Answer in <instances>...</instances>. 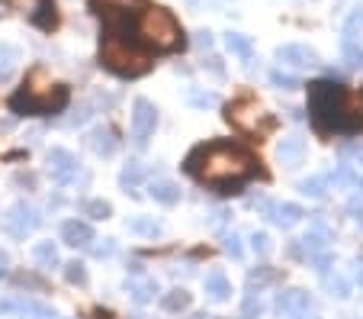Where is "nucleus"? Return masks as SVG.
<instances>
[{
	"mask_svg": "<svg viewBox=\"0 0 363 319\" xmlns=\"http://www.w3.org/2000/svg\"><path fill=\"white\" fill-rule=\"evenodd\" d=\"M184 168L199 184H209L222 194H232V188H245L257 174V158L238 142H209V146L193 148L186 155Z\"/></svg>",
	"mask_w": 363,
	"mask_h": 319,
	"instance_id": "obj_1",
	"label": "nucleus"
},
{
	"mask_svg": "<svg viewBox=\"0 0 363 319\" xmlns=\"http://www.w3.org/2000/svg\"><path fill=\"white\" fill-rule=\"evenodd\" d=\"M308 117L318 132H350L363 129V90H347L335 81L308 84Z\"/></svg>",
	"mask_w": 363,
	"mask_h": 319,
	"instance_id": "obj_2",
	"label": "nucleus"
},
{
	"mask_svg": "<svg viewBox=\"0 0 363 319\" xmlns=\"http://www.w3.org/2000/svg\"><path fill=\"white\" fill-rule=\"evenodd\" d=\"M100 65L119 77H138L151 68V58L125 39V29H106L100 42Z\"/></svg>",
	"mask_w": 363,
	"mask_h": 319,
	"instance_id": "obj_3",
	"label": "nucleus"
},
{
	"mask_svg": "<svg viewBox=\"0 0 363 319\" xmlns=\"http://www.w3.org/2000/svg\"><path fill=\"white\" fill-rule=\"evenodd\" d=\"M135 36L155 52H177L184 45V29L174 20L171 10L164 7H148L135 20Z\"/></svg>",
	"mask_w": 363,
	"mask_h": 319,
	"instance_id": "obj_4",
	"label": "nucleus"
},
{
	"mask_svg": "<svg viewBox=\"0 0 363 319\" xmlns=\"http://www.w3.org/2000/svg\"><path fill=\"white\" fill-rule=\"evenodd\" d=\"M71 94L65 84H42L35 87L33 77L23 84V90H16L13 97H10V110L20 113V117H35V113H62L68 107Z\"/></svg>",
	"mask_w": 363,
	"mask_h": 319,
	"instance_id": "obj_5",
	"label": "nucleus"
},
{
	"mask_svg": "<svg viewBox=\"0 0 363 319\" xmlns=\"http://www.w3.org/2000/svg\"><path fill=\"white\" fill-rule=\"evenodd\" d=\"M155 129H158V107L151 104L148 97H138L132 104V142L138 148H145L148 139L155 136Z\"/></svg>",
	"mask_w": 363,
	"mask_h": 319,
	"instance_id": "obj_6",
	"label": "nucleus"
},
{
	"mask_svg": "<svg viewBox=\"0 0 363 319\" xmlns=\"http://www.w3.org/2000/svg\"><path fill=\"white\" fill-rule=\"evenodd\" d=\"M4 226H7V232L13 239H26L29 232H35L42 226V213L33 207V203L16 200L13 207L7 210V216H4Z\"/></svg>",
	"mask_w": 363,
	"mask_h": 319,
	"instance_id": "obj_7",
	"label": "nucleus"
},
{
	"mask_svg": "<svg viewBox=\"0 0 363 319\" xmlns=\"http://www.w3.org/2000/svg\"><path fill=\"white\" fill-rule=\"evenodd\" d=\"M45 171L55 184H71V180L81 174V161H77V155L68 152V148H52V152L45 155Z\"/></svg>",
	"mask_w": 363,
	"mask_h": 319,
	"instance_id": "obj_8",
	"label": "nucleus"
},
{
	"mask_svg": "<svg viewBox=\"0 0 363 319\" xmlns=\"http://www.w3.org/2000/svg\"><path fill=\"white\" fill-rule=\"evenodd\" d=\"M0 313L23 316V319H58V313L52 306L39 303V300H26V297H0Z\"/></svg>",
	"mask_w": 363,
	"mask_h": 319,
	"instance_id": "obj_9",
	"label": "nucleus"
},
{
	"mask_svg": "<svg viewBox=\"0 0 363 319\" xmlns=\"http://www.w3.org/2000/svg\"><path fill=\"white\" fill-rule=\"evenodd\" d=\"M315 306V300H312V293L302 291V287H289V291L277 293L274 300V310L280 313V316H293V313H308Z\"/></svg>",
	"mask_w": 363,
	"mask_h": 319,
	"instance_id": "obj_10",
	"label": "nucleus"
},
{
	"mask_svg": "<svg viewBox=\"0 0 363 319\" xmlns=\"http://www.w3.org/2000/svg\"><path fill=\"white\" fill-rule=\"evenodd\" d=\"M277 58H280L283 65H293V68H318V52L308 49V45H299V42L280 45Z\"/></svg>",
	"mask_w": 363,
	"mask_h": 319,
	"instance_id": "obj_11",
	"label": "nucleus"
},
{
	"mask_svg": "<svg viewBox=\"0 0 363 319\" xmlns=\"http://www.w3.org/2000/svg\"><path fill=\"white\" fill-rule=\"evenodd\" d=\"M62 242L65 245H74V249L90 245V242H94V226H90V222H84V220L62 222Z\"/></svg>",
	"mask_w": 363,
	"mask_h": 319,
	"instance_id": "obj_12",
	"label": "nucleus"
},
{
	"mask_svg": "<svg viewBox=\"0 0 363 319\" xmlns=\"http://www.w3.org/2000/svg\"><path fill=\"white\" fill-rule=\"evenodd\" d=\"M203 291H206V297L209 300H216V303H225L228 297H232V281L225 278V271H209L203 278Z\"/></svg>",
	"mask_w": 363,
	"mask_h": 319,
	"instance_id": "obj_13",
	"label": "nucleus"
},
{
	"mask_svg": "<svg viewBox=\"0 0 363 319\" xmlns=\"http://www.w3.org/2000/svg\"><path fill=\"white\" fill-rule=\"evenodd\" d=\"M277 158L286 168L302 165V158H306V139H302V136H286V139L277 146Z\"/></svg>",
	"mask_w": 363,
	"mask_h": 319,
	"instance_id": "obj_14",
	"label": "nucleus"
},
{
	"mask_svg": "<svg viewBox=\"0 0 363 319\" xmlns=\"http://www.w3.org/2000/svg\"><path fill=\"white\" fill-rule=\"evenodd\" d=\"M148 197L155 203H164V207H174L180 203V184L171 178H161V180H151L148 184Z\"/></svg>",
	"mask_w": 363,
	"mask_h": 319,
	"instance_id": "obj_15",
	"label": "nucleus"
},
{
	"mask_svg": "<svg viewBox=\"0 0 363 319\" xmlns=\"http://www.w3.org/2000/svg\"><path fill=\"white\" fill-rule=\"evenodd\" d=\"M87 146L94 148L96 155H103V158H110V155L119 148V139H116V132H113L110 126H96V129L87 136Z\"/></svg>",
	"mask_w": 363,
	"mask_h": 319,
	"instance_id": "obj_16",
	"label": "nucleus"
},
{
	"mask_svg": "<svg viewBox=\"0 0 363 319\" xmlns=\"http://www.w3.org/2000/svg\"><path fill=\"white\" fill-rule=\"evenodd\" d=\"M267 216L277 222V226L289 229V226H296V222L306 216V210H302L299 203H270V207H267Z\"/></svg>",
	"mask_w": 363,
	"mask_h": 319,
	"instance_id": "obj_17",
	"label": "nucleus"
},
{
	"mask_svg": "<svg viewBox=\"0 0 363 319\" xmlns=\"http://www.w3.org/2000/svg\"><path fill=\"white\" fill-rule=\"evenodd\" d=\"M29 20H33V26H39L42 33H52V29L58 26V7H55V0H39V7L29 13Z\"/></svg>",
	"mask_w": 363,
	"mask_h": 319,
	"instance_id": "obj_18",
	"label": "nucleus"
},
{
	"mask_svg": "<svg viewBox=\"0 0 363 319\" xmlns=\"http://www.w3.org/2000/svg\"><path fill=\"white\" fill-rule=\"evenodd\" d=\"M299 242H302V252H306V258H315V255H322V252H328V229L315 226V229H308L306 236L299 239Z\"/></svg>",
	"mask_w": 363,
	"mask_h": 319,
	"instance_id": "obj_19",
	"label": "nucleus"
},
{
	"mask_svg": "<svg viewBox=\"0 0 363 319\" xmlns=\"http://www.w3.org/2000/svg\"><path fill=\"white\" fill-rule=\"evenodd\" d=\"M125 229L132 232V236H145V239H158L161 232H164V226H161L155 216H135V220L125 222Z\"/></svg>",
	"mask_w": 363,
	"mask_h": 319,
	"instance_id": "obj_20",
	"label": "nucleus"
},
{
	"mask_svg": "<svg viewBox=\"0 0 363 319\" xmlns=\"http://www.w3.org/2000/svg\"><path fill=\"white\" fill-rule=\"evenodd\" d=\"M155 293H158V281L155 278H132L129 281V297L135 300V303H151V300H155Z\"/></svg>",
	"mask_w": 363,
	"mask_h": 319,
	"instance_id": "obj_21",
	"label": "nucleus"
},
{
	"mask_svg": "<svg viewBox=\"0 0 363 319\" xmlns=\"http://www.w3.org/2000/svg\"><path fill=\"white\" fill-rule=\"evenodd\" d=\"M225 49L232 52L235 58H241V62H251V55H254L251 39H247L245 33H232V29L225 33Z\"/></svg>",
	"mask_w": 363,
	"mask_h": 319,
	"instance_id": "obj_22",
	"label": "nucleus"
},
{
	"mask_svg": "<svg viewBox=\"0 0 363 319\" xmlns=\"http://www.w3.org/2000/svg\"><path fill=\"white\" fill-rule=\"evenodd\" d=\"M33 258H35V264H39V268H58V264H62V255H58V249H55V242H52V239L35 242L33 245Z\"/></svg>",
	"mask_w": 363,
	"mask_h": 319,
	"instance_id": "obj_23",
	"label": "nucleus"
},
{
	"mask_svg": "<svg viewBox=\"0 0 363 319\" xmlns=\"http://www.w3.org/2000/svg\"><path fill=\"white\" fill-rule=\"evenodd\" d=\"M190 303H193V293L184 291V287H177V291H167L164 297H161V310H167V313L190 310Z\"/></svg>",
	"mask_w": 363,
	"mask_h": 319,
	"instance_id": "obj_24",
	"label": "nucleus"
},
{
	"mask_svg": "<svg viewBox=\"0 0 363 319\" xmlns=\"http://www.w3.org/2000/svg\"><path fill=\"white\" fill-rule=\"evenodd\" d=\"M20 65V49L16 45H0V84H7Z\"/></svg>",
	"mask_w": 363,
	"mask_h": 319,
	"instance_id": "obj_25",
	"label": "nucleus"
},
{
	"mask_svg": "<svg viewBox=\"0 0 363 319\" xmlns=\"http://www.w3.org/2000/svg\"><path fill=\"white\" fill-rule=\"evenodd\" d=\"M142 178H145V165L129 161V165L119 171V188H123V190H135L138 184H142Z\"/></svg>",
	"mask_w": 363,
	"mask_h": 319,
	"instance_id": "obj_26",
	"label": "nucleus"
},
{
	"mask_svg": "<svg viewBox=\"0 0 363 319\" xmlns=\"http://www.w3.org/2000/svg\"><path fill=\"white\" fill-rule=\"evenodd\" d=\"M81 213L90 216V220H110L113 216V207L106 200H100V197H94V200H84L81 203Z\"/></svg>",
	"mask_w": 363,
	"mask_h": 319,
	"instance_id": "obj_27",
	"label": "nucleus"
},
{
	"mask_svg": "<svg viewBox=\"0 0 363 319\" xmlns=\"http://www.w3.org/2000/svg\"><path fill=\"white\" fill-rule=\"evenodd\" d=\"M299 190L306 197H312V200H322L325 190H328V178H322V174H315V178H306L299 184Z\"/></svg>",
	"mask_w": 363,
	"mask_h": 319,
	"instance_id": "obj_28",
	"label": "nucleus"
},
{
	"mask_svg": "<svg viewBox=\"0 0 363 319\" xmlns=\"http://www.w3.org/2000/svg\"><path fill=\"white\" fill-rule=\"evenodd\" d=\"M270 84H274L277 90H299V87H302L299 77L289 75V71H283V68H274V71H270Z\"/></svg>",
	"mask_w": 363,
	"mask_h": 319,
	"instance_id": "obj_29",
	"label": "nucleus"
},
{
	"mask_svg": "<svg viewBox=\"0 0 363 319\" xmlns=\"http://www.w3.org/2000/svg\"><path fill=\"white\" fill-rule=\"evenodd\" d=\"M90 117H94V107H90V104H81L74 113H71V117H62V119H58V126H65V129H74V126H84V123H87Z\"/></svg>",
	"mask_w": 363,
	"mask_h": 319,
	"instance_id": "obj_30",
	"label": "nucleus"
},
{
	"mask_svg": "<svg viewBox=\"0 0 363 319\" xmlns=\"http://www.w3.org/2000/svg\"><path fill=\"white\" fill-rule=\"evenodd\" d=\"M274 281H277V271H274V268H267V264H264V268H257V271H251V274H247V284H251V291H254V287H257V291H261V287L274 284Z\"/></svg>",
	"mask_w": 363,
	"mask_h": 319,
	"instance_id": "obj_31",
	"label": "nucleus"
},
{
	"mask_svg": "<svg viewBox=\"0 0 363 319\" xmlns=\"http://www.w3.org/2000/svg\"><path fill=\"white\" fill-rule=\"evenodd\" d=\"M341 52H344V62H347L350 68H363V49L357 45L354 39H344Z\"/></svg>",
	"mask_w": 363,
	"mask_h": 319,
	"instance_id": "obj_32",
	"label": "nucleus"
},
{
	"mask_svg": "<svg viewBox=\"0 0 363 319\" xmlns=\"http://www.w3.org/2000/svg\"><path fill=\"white\" fill-rule=\"evenodd\" d=\"M65 281H68V284H77V287L87 284V271H84V264L81 261H68V264H65Z\"/></svg>",
	"mask_w": 363,
	"mask_h": 319,
	"instance_id": "obj_33",
	"label": "nucleus"
},
{
	"mask_svg": "<svg viewBox=\"0 0 363 319\" xmlns=\"http://www.w3.org/2000/svg\"><path fill=\"white\" fill-rule=\"evenodd\" d=\"M222 249H225V255L235 258V261H241V258H245V249H241L238 232H225V239H222Z\"/></svg>",
	"mask_w": 363,
	"mask_h": 319,
	"instance_id": "obj_34",
	"label": "nucleus"
},
{
	"mask_svg": "<svg viewBox=\"0 0 363 319\" xmlns=\"http://www.w3.org/2000/svg\"><path fill=\"white\" fill-rule=\"evenodd\" d=\"M360 33H363V10H354L350 13V20H347V26H344V39H360Z\"/></svg>",
	"mask_w": 363,
	"mask_h": 319,
	"instance_id": "obj_35",
	"label": "nucleus"
},
{
	"mask_svg": "<svg viewBox=\"0 0 363 319\" xmlns=\"http://www.w3.org/2000/svg\"><path fill=\"white\" fill-rule=\"evenodd\" d=\"M261 313H264L261 297H257V293H247V297H245V306H241V316H245V319H257Z\"/></svg>",
	"mask_w": 363,
	"mask_h": 319,
	"instance_id": "obj_36",
	"label": "nucleus"
},
{
	"mask_svg": "<svg viewBox=\"0 0 363 319\" xmlns=\"http://www.w3.org/2000/svg\"><path fill=\"white\" fill-rule=\"evenodd\" d=\"M251 249H254V255H270V249H274V242H270V236L267 232H254L251 236Z\"/></svg>",
	"mask_w": 363,
	"mask_h": 319,
	"instance_id": "obj_37",
	"label": "nucleus"
},
{
	"mask_svg": "<svg viewBox=\"0 0 363 319\" xmlns=\"http://www.w3.org/2000/svg\"><path fill=\"white\" fill-rule=\"evenodd\" d=\"M190 104L193 107H216L219 97H216L213 90H190Z\"/></svg>",
	"mask_w": 363,
	"mask_h": 319,
	"instance_id": "obj_38",
	"label": "nucleus"
},
{
	"mask_svg": "<svg viewBox=\"0 0 363 319\" xmlns=\"http://www.w3.org/2000/svg\"><path fill=\"white\" fill-rule=\"evenodd\" d=\"M113 252H116V242H113V239H103V242H90V255L94 258H110Z\"/></svg>",
	"mask_w": 363,
	"mask_h": 319,
	"instance_id": "obj_39",
	"label": "nucleus"
},
{
	"mask_svg": "<svg viewBox=\"0 0 363 319\" xmlns=\"http://www.w3.org/2000/svg\"><path fill=\"white\" fill-rule=\"evenodd\" d=\"M325 284H328V291L335 293V297H350V284L344 278H325Z\"/></svg>",
	"mask_w": 363,
	"mask_h": 319,
	"instance_id": "obj_40",
	"label": "nucleus"
},
{
	"mask_svg": "<svg viewBox=\"0 0 363 319\" xmlns=\"http://www.w3.org/2000/svg\"><path fill=\"white\" fill-rule=\"evenodd\" d=\"M13 184H16V188L35 190V174H33V171H16V174H13Z\"/></svg>",
	"mask_w": 363,
	"mask_h": 319,
	"instance_id": "obj_41",
	"label": "nucleus"
},
{
	"mask_svg": "<svg viewBox=\"0 0 363 319\" xmlns=\"http://www.w3.org/2000/svg\"><path fill=\"white\" fill-rule=\"evenodd\" d=\"M16 284H26V287H42V281H35L33 274H16Z\"/></svg>",
	"mask_w": 363,
	"mask_h": 319,
	"instance_id": "obj_42",
	"label": "nucleus"
},
{
	"mask_svg": "<svg viewBox=\"0 0 363 319\" xmlns=\"http://www.w3.org/2000/svg\"><path fill=\"white\" fill-rule=\"evenodd\" d=\"M350 213H354V220L363 226V200H354V203H350Z\"/></svg>",
	"mask_w": 363,
	"mask_h": 319,
	"instance_id": "obj_43",
	"label": "nucleus"
},
{
	"mask_svg": "<svg viewBox=\"0 0 363 319\" xmlns=\"http://www.w3.org/2000/svg\"><path fill=\"white\" fill-rule=\"evenodd\" d=\"M347 155L357 161V165H363V146H350V148H347Z\"/></svg>",
	"mask_w": 363,
	"mask_h": 319,
	"instance_id": "obj_44",
	"label": "nucleus"
},
{
	"mask_svg": "<svg viewBox=\"0 0 363 319\" xmlns=\"http://www.w3.org/2000/svg\"><path fill=\"white\" fill-rule=\"evenodd\" d=\"M196 42L203 49H209V45H213V33H196Z\"/></svg>",
	"mask_w": 363,
	"mask_h": 319,
	"instance_id": "obj_45",
	"label": "nucleus"
},
{
	"mask_svg": "<svg viewBox=\"0 0 363 319\" xmlns=\"http://www.w3.org/2000/svg\"><path fill=\"white\" fill-rule=\"evenodd\" d=\"M7 268H10V258H7V252H0V278L7 274Z\"/></svg>",
	"mask_w": 363,
	"mask_h": 319,
	"instance_id": "obj_46",
	"label": "nucleus"
},
{
	"mask_svg": "<svg viewBox=\"0 0 363 319\" xmlns=\"http://www.w3.org/2000/svg\"><path fill=\"white\" fill-rule=\"evenodd\" d=\"M280 319H318V316L308 310V313H293V316H280Z\"/></svg>",
	"mask_w": 363,
	"mask_h": 319,
	"instance_id": "obj_47",
	"label": "nucleus"
},
{
	"mask_svg": "<svg viewBox=\"0 0 363 319\" xmlns=\"http://www.w3.org/2000/svg\"><path fill=\"white\" fill-rule=\"evenodd\" d=\"M96 319H113L110 313H103V310H96Z\"/></svg>",
	"mask_w": 363,
	"mask_h": 319,
	"instance_id": "obj_48",
	"label": "nucleus"
},
{
	"mask_svg": "<svg viewBox=\"0 0 363 319\" xmlns=\"http://www.w3.org/2000/svg\"><path fill=\"white\" fill-rule=\"evenodd\" d=\"M190 319H216V316H206V313H196V316H190Z\"/></svg>",
	"mask_w": 363,
	"mask_h": 319,
	"instance_id": "obj_49",
	"label": "nucleus"
}]
</instances>
